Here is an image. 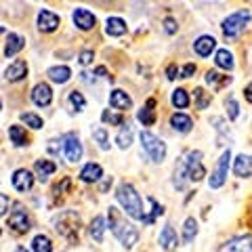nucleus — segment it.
<instances>
[{"mask_svg":"<svg viewBox=\"0 0 252 252\" xmlns=\"http://www.w3.org/2000/svg\"><path fill=\"white\" fill-rule=\"evenodd\" d=\"M206 177V168L202 164V152L189 149L177 160L175 170H172V187L177 191H185L189 183H198Z\"/></svg>","mask_w":252,"mask_h":252,"instance_id":"f257e3e1","label":"nucleus"},{"mask_svg":"<svg viewBox=\"0 0 252 252\" xmlns=\"http://www.w3.org/2000/svg\"><path fill=\"white\" fill-rule=\"evenodd\" d=\"M107 227H109V231L114 233V238L120 242L124 248H132L139 242L137 227L132 225L130 220H126L122 210H118L116 206H109V210H107Z\"/></svg>","mask_w":252,"mask_h":252,"instance_id":"f03ea898","label":"nucleus"},{"mask_svg":"<svg viewBox=\"0 0 252 252\" xmlns=\"http://www.w3.org/2000/svg\"><path fill=\"white\" fill-rule=\"evenodd\" d=\"M116 200H118V204H120L122 210L130 219L145 223L147 212L143 208V200H141V195L137 193V189L132 187L130 183H120V185H118V189H116Z\"/></svg>","mask_w":252,"mask_h":252,"instance_id":"7ed1b4c3","label":"nucleus"},{"mask_svg":"<svg viewBox=\"0 0 252 252\" xmlns=\"http://www.w3.org/2000/svg\"><path fill=\"white\" fill-rule=\"evenodd\" d=\"M55 229L59 235H63L67 242H78V231H80V215L76 210H63L59 217L53 220Z\"/></svg>","mask_w":252,"mask_h":252,"instance_id":"20e7f679","label":"nucleus"},{"mask_svg":"<svg viewBox=\"0 0 252 252\" xmlns=\"http://www.w3.org/2000/svg\"><path fill=\"white\" fill-rule=\"evenodd\" d=\"M139 141H141L143 152L147 154V158L154 164H162L164 160H166V152H168V149H166V143H164L160 137H156L154 132H149V130H141Z\"/></svg>","mask_w":252,"mask_h":252,"instance_id":"39448f33","label":"nucleus"},{"mask_svg":"<svg viewBox=\"0 0 252 252\" xmlns=\"http://www.w3.org/2000/svg\"><path fill=\"white\" fill-rule=\"evenodd\" d=\"M250 19H252L250 11L248 9H240V11H235L231 15H227V17L223 19V23H220V30H223V34L227 38H235L250 23Z\"/></svg>","mask_w":252,"mask_h":252,"instance_id":"423d86ee","label":"nucleus"},{"mask_svg":"<svg viewBox=\"0 0 252 252\" xmlns=\"http://www.w3.org/2000/svg\"><path fill=\"white\" fill-rule=\"evenodd\" d=\"M229 162H231V152H229V149H225V152L220 154V158L217 160L215 170H212L210 177H208V187L210 189H219V187L225 185L227 170H229Z\"/></svg>","mask_w":252,"mask_h":252,"instance_id":"0eeeda50","label":"nucleus"},{"mask_svg":"<svg viewBox=\"0 0 252 252\" xmlns=\"http://www.w3.org/2000/svg\"><path fill=\"white\" fill-rule=\"evenodd\" d=\"M61 141H63V156H65V160L72 162V164L80 162L84 149H82V143H80V139H78V135H74V132H67V135L63 137Z\"/></svg>","mask_w":252,"mask_h":252,"instance_id":"6e6552de","label":"nucleus"},{"mask_svg":"<svg viewBox=\"0 0 252 252\" xmlns=\"http://www.w3.org/2000/svg\"><path fill=\"white\" fill-rule=\"evenodd\" d=\"M6 225L11 227V231L13 233H28L30 231V217H28V212L23 206H15V210L9 215V219H6Z\"/></svg>","mask_w":252,"mask_h":252,"instance_id":"1a4fd4ad","label":"nucleus"},{"mask_svg":"<svg viewBox=\"0 0 252 252\" xmlns=\"http://www.w3.org/2000/svg\"><path fill=\"white\" fill-rule=\"evenodd\" d=\"M220 252H252V235H233L220 246Z\"/></svg>","mask_w":252,"mask_h":252,"instance_id":"9d476101","label":"nucleus"},{"mask_svg":"<svg viewBox=\"0 0 252 252\" xmlns=\"http://www.w3.org/2000/svg\"><path fill=\"white\" fill-rule=\"evenodd\" d=\"M72 21L80 32H91L97 26V17H94L89 9H82V6H78V9L72 11Z\"/></svg>","mask_w":252,"mask_h":252,"instance_id":"9b49d317","label":"nucleus"},{"mask_svg":"<svg viewBox=\"0 0 252 252\" xmlns=\"http://www.w3.org/2000/svg\"><path fill=\"white\" fill-rule=\"evenodd\" d=\"M32 97V103L38 105V107H49L53 103V89L46 82H38L34 89L30 93Z\"/></svg>","mask_w":252,"mask_h":252,"instance_id":"f8f14e48","label":"nucleus"},{"mask_svg":"<svg viewBox=\"0 0 252 252\" xmlns=\"http://www.w3.org/2000/svg\"><path fill=\"white\" fill-rule=\"evenodd\" d=\"M36 23H38V30L40 32H46V34H51V32H55L59 28V15H55L53 11L49 9H40L38 11V17H36Z\"/></svg>","mask_w":252,"mask_h":252,"instance_id":"ddd939ff","label":"nucleus"},{"mask_svg":"<svg viewBox=\"0 0 252 252\" xmlns=\"http://www.w3.org/2000/svg\"><path fill=\"white\" fill-rule=\"evenodd\" d=\"M11 183H13V187L17 189V191L26 193V191L32 189V185H34V175H32L28 168H17L13 172V177H11Z\"/></svg>","mask_w":252,"mask_h":252,"instance_id":"4468645a","label":"nucleus"},{"mask_svg":"<svg viewBox=\"0 0 252 252\" xmlns=\"http://www.w3.org/2000/svg\"><path fill=\"white\" fill-rule=\"evenodd\" d=\"M158 242H160V248H162V250H166V252H172V250L179 246V235H177L175 229H172V225H170V223H166V225L162 227Z\"/></svg>","mask_w":252,"mask_h":252,"instance_id":"2eb2a0df","label":"nucleus"},{"mask_svg":"<svg viewBox=\"0 0 252 252\" xmlns=\"http://www.w3.org/2000/svg\"><path fill=\"white\" fill-rule=\"evenodd\" d=\"M26 76H28V63L23 59L13 61L4 69V80H9V82H21V80H26Z\"/></svg>","mask_w":252,"mask_h":252,"instance_id":"dca6fc26","label":"nucleus"},{"mask_svg":"<svg viewBox=\"0 0 252 252\" xmlns=\"http://www.w3.org/2000/svg\"><path fill=\"white\" fill-rule=\"evenodd\" d=\"M109 107L118 109V112H126V109L132 107V99L122 89H114L109 93Z\"/></svg>","mask_w":252,"mask_h":252,"instance_id":"f3484780","label":"nucleus"},{"mask_svg":"<svg viewBox=\"0 0 252 252\" xmlns=\"http://www.w3.org/2000/svg\"><path fill=\"white\" fill-rule=\"evenodd\" d=\"M233 175L238 179H248L252 177V156L240 154L233 160Z\"/></svg>","mask_w":252,"mask_h":252,"instance_id":"a211bd4d","label":"nucleus"},{"mask_svg":"<svg viewBox=\"0 0 252 252\" xmlns=\"http://www.w3.org/2000/svg\"><path fill=\"white\" fill-rule=\"evenodd\" d=\"M215 49H217V40L208 34L200 36L198 40L193 42V51H195V55H200V57H210V53H215Z\"/></svg>","mask_w":252,"mask_h":252,"instance_id":"6ab92c4d","label":"nucleus"},{"mask_svg":"<svg viewBox=\"0 0 252 252\" xmlns=\"http://www.w3.org/2000/svg\"><path fill=\"white\" fill-rule=\"evenodd\" d=\"M170 126H172V130L181 132V135H187V132L193 128V120H191V118H189L187 114L177 112V114L170 116Z\"/></svg>","mask_w":252,"mask_h":252,"instance_id":"aec40b11","label":"nucleus"},{"mask_svg":"<svg viewBox=\"0 0 252 252\" xmlns=\"http://www.w3.org/2000/svg\"><path fill=\"white\" fill-rule=\"evenodd\" d=\"M78 177H80V181H84V183H97V181L103 177V168H101L97 162H89L82 166Z\"/></svg>","mask_w":252,"mask_h":252,"instance_id":"412c9836","label":"nucleus"},{"mask_svg":"<svg viewBox=\"0 0 252 252\" xmlns=\"http://www.w3.org/2000/svg\"><path fill=\"white\" fill-rule=\"evenodd\" d=\"M46 76H49V80L55 84H65V82H69V78H72V69L67 65H53L46 69Z\"/></svg>","mask_w":252,"mask_h":252,"instance_id":"4be33fe9","label":"nucleus"},{"mask_svg":"<svg viewBox=\"0 0 252 252\" xmlns=\"http://www.w3.org/2000/svg\"><path fill=\"white\" fill-rule=\"evenodd\" d=\"M156 99H147L145 101V105L137 112V120L143 124V126H152L156 124Z\"/></svg>","mask_w":252,"mask_h":252,"instance_id":"5701e85b","label":"nucleus"},{"mask_svg":"<svg viewBox=\"0 0 252 252\" xmlns=\"http://www.w3.org/2000/svg\"><path fill=\"white\" fill-rule=\"evenodd\" d=\"M55 170H57V164L53 160H46V158H40V160H36V164H34V172L40 181H46L51 175H55Z\"/></svg>","mask_w":252,"mask_h":252,"instance_id":"b1692460","label":"nucleus"},{"mask_svg":"<svg viewBox=\"0 0 252 252\" xmlns=\"http://www.w3.org/2000/svg\"><path fill=\"white\" fill-rule=\"evenodd\" d=\"M23 46H26V38L19 34H9L6 36V42H4V57H15Z\"/></svg>","mask_w":252,"mask_h":252,"instance_id":"393cba45","label":"nucleus"},{"mask_svg":"<svg viewBox=\"0 0 252 252\" xmlns=\"http://www.w3.org/2000/svg\"><path fill=\"white\" fill-rule=\"evenodd\" d=\"M105 229H107V219H103V217H94V219L91 220L89 233H91V238L97 242V244L103 242V238H105Z\"/></svg>","mask_w":252,"mask_h":252,"instance_id":"a878e982","label":"nucleus"},{"mask_svg":"<svg viewBox=\"0 0 252 252\" xmlns=\"http://www.w3.org/2000/svg\"><path fill=\"white\" fill-rule=\"evenodd\" d=\"M105 34L112 38H120L126 34V21L120 17H107L105 19Z\"/></svg>","mask_w":252,"mask_h":252,"instance_id":"bb28decb","label":"nucleus"},{"mask_svg":"<svg viewBox=\"0 0 252 252\" xmlns=\"http://www.w3.org/2000/svg\"><path fill=\"white\" fill-rule=\"evenodd\" d=\"M204 80H206V84L208 86H212L215 91H220V89H225L227 84H231V76H223V74H219V72H215V69H208L206 72V76H204Z\"/></svg>","mask_w":252,"mask_h":252,"instance_id":"cd10ccee","label":"nucleus"},{"mask_svg":"<svg viewBox=\"0 0 252 252\" xmlns=\"http://www.w3.org/2000/svg\"><path fill=\"white\" fill-rule=\"evenodd\" d=\"M215 65H217L219 69H225V72H231L233 65H235L233 53L227 51V49H219V51L215 53Z\"/></svg>","mask_w":252,"mask_h":252,"instance_id":"c85d7f7f","label":"nucleus"},{"mask_svg":"<svg viewBox=\"0 0 252 252\" xmlns=\"http://www.w3.org/2000/svg\"><path fill=\"white\" fill-rule=\"evenodd\" d=\"M32 252H53V242L49 235H44V233L34 235V240H32Z\"/></svg>","mask_w":252,"mask_h":252,"instance_id":"c756f323","label":"nucleus"},{"mask_svg":"<svg viewBox=\"0 0 252 252\" xmlns=\"http://www.w3.org/2000/svg\"><path fill=\"white\" fill-rule=\"evenodd\" d=\"M170 103L177 109H185V107H189V103H191V99H189V93L185 89H175L170 94Z\"/></svg>","mask_w":252,"mask_h":252,"instance_id":"7c9ffc66","label":"nucleus"},{"mask_svg":"<svg viewBox=\"0 0 252 252\" xmlns=\"http://www.w3.org/2000/svg\"><path fill=\"white\" fill-rule=\"evenodd\" d=\"M9 139H11V143H13L15 147L28 145V135H26V130H23L21 126H17V124L9 126Z\"/></svg>","mask_w":252,"mask_h":252,"instance_id":"2f4dec72","label":"nucleus"},{"mask_svg":"<svg viewBox=\"0 0 252 252\" xmlns=\"http://www.w3.org/2000/svg\"><path fill=\"white\" fill-rule=\"evenodd\" d=\"M116 143L120 149H128L132 145V128L128 124H122L120 126V132L116 135Z\"/></svg>","mask_w":252,"mask_h":252,"instance_id":"473e14b6","label":"nucleus"},{"mask_svg":"<svg viewBox=\"0 0 252 252\" xmlns=\"http://www.w3.org/2000/svg\"><path fill=\"white\" fill-rule=\"evenodd\" d=\"M195 235H198V220L193 217H189V219H185V225H183V242L191 244L195 240Z\"/></svg>","mask_w":252,"mask_h":252,"instance_id":"72a5a7b5","label":"nucleus"},{"mask_svg":"<svg viewBox=\"0 0 252 252\" xmlns=\"http://www.w3.org/2000/svg\"><path fill=\"white\" fill-rule=\"evenodd\" d=\"M67 103H69V107H72L74 112H82V109L86 107V99H84L82 93L72 91V93L67 94Z\"/></svg>","mask_w":252,"mask_h":252,"instance_id":"f704fd0d","label":"nucleus"},{"mask_svg":"<svg viewBox=\"0 0 252 252\" xmlns=\"http://www.w3.org/2000/svg\"><path fill=\"white\" fill-rule=\"evenodd\" d=\"M225 109H227V118H229L231 122H235L240 118V103L235 101L233 94H229V97L225 99Z\"/></svg>","mask_w":252,"mask_h":252,"instance_id":"c9c22d12","label":"nucleus"},{"mask_svg":"<svg viewBox=\"0 0 252 252\" xmlns=\"http://www.w3.org/2000/svg\"><path fill=\"white\" fill-rule=\"evenodd\" d=\"M93 139L97 141V145H99L101 152H107V149H109V135H107V130L103 128V126L97 128V130H93Z\"/></svg>","mask_w":252,"mask_h":252,"instance_id":"e433bc0d","label":"nucleus"},{"mask_svg":"<svg viewBox=\"0 0 252 252\" xmlns=\"http://www.w3.org/2000/svg\"><path fill=\"white\" fill-rule=\"evenodd\" d=\"M193 99H195V107L198 109H206L210 105V101H212L210 93H206L204 89H195L193 91Z\"/></svg>","mask_w":252,"mask_h":252,"instance_id":"4c0bfd02","label":"nucleus"},{"mask_svg":"<svg viewBox=\"0 0 252 252\" xmlns=\"http://www.w3.org/2000/svg\"><path fill=\"white\" fill-rule=\"evenodd\" d=\"M21 122H26V126H30V128H34V130H40L42 126H44L42 118L38 116V114H32V112L21 114Z\"/></svg>","mask_w":252,"mask_h":252,"instance_id":"58836bf2","label":"nucleus"},{"mask_svg":"<svg viewBox=\"0 0 252 252\" xmlns=\"http://www.w3.org/2000/svg\"><path fill=\"white\" fill-rule=\"evenodd\" d=\"M101 120H103L105 124H109V126H122L124 124L122 114H114V112H109V109H103V114H101Z\"/></svg>","mask_w":252,"mask_h":252,"instance_id":"ea45409f","label":"nucleus"},{"mask_svg":"<svg viewBox=\"0 0 252 252\" xmlns=\"http://www.w3.org/2000/svg\"><path fill=\"white\" fill-rule=\"evenodd\" d=\"M149 204H152V215H149L147 217V220H145V225H152L154 223V220L158 219V217H160V215H164V208L160 206V204H158L154 198H149Z\"/></svg>","mask_w":252,"mask_h":252,"instance_id":"a19ab883","label":"nucleus"},{"mask_svg":"<svg viewBox=\"0 0 252 252\" xmlns=\"http://www.w3.org/2000/svg\"><path fill=\"white\" fill-rule=\"evenodd\" d=\"M93 59H94V53L93 51H89V49H86V51H82L80 55H78V61H80V65H91V63H93Z\"/></svg>","mask_w":252,"mask_h":252,"instance_id":"79ce46f5","label":"nucleus"},{"mask_svg":"<svg viewBox=\"0 0 252 252\" xmlns=\"http://www.w3.org/2000/svg\"><path fill=\"white\" fill-rule=\"evenodd\" d=\"M59 152H63V141H59V139L49 141V154L51 156H59Z\"/></svg>","mask_w":252,"mask_h":252,"instance_id":"37998d69","label":"nucleus"},{"mask_svg":"<svg viewBox=\"0 0 252 252\" xmlns=\"http://www.w3.org/2000/svg\"><path fill=\"white\" fill-rule=\"evenodd\" d=\"M177 30H179L177 19H172V17H166V19H164V32H166V34H175Z\"/></svg>","mask_w":252,"mask_h":252,"instance_id":"c03bdc74","label":"nucleus"},{"mask_svg":"<svg viewBox=\"0 0 252 252\" xmlns=\"http://www.w3.org/2000/svg\"><path fill=\"white\" fill-rule=\"evenodd\" d=\"M195 74V63H185L181 69V78H191Z\"/></svg>","mask_w":252,"mask_h":252,"instance_id":"a18cd8bd","label":"nucleus"},{"mask_svg":"<svg viewBox=\"0 0 252 252\" xmlns=\"http://www.w3.org/2000/svg\"><path fill=\"white\" fill-rule=\"evenodd\" d=\"M179 74H181V72H179V67L175 65V63H172V65H168V67H166V78H168V80H175V78H177ZM179 78H181V76H179Z\"/></svg>","mask_w":252,"mask_h":252,"instance_id":"49530a36","label":"nucleus"},{"mask_svg":"<svg viewBox=\"0 0 252 252\" xmlns=\"http://www.w3.org/2000/svg\"><path fill=\"white\" fill-rule=\"evenodd\" d=\"M0 202H2V210H0V215H6V206H9V198H6V193H2L0 195Z\"/></svg>","mask_w":252,"mask_h":252,"instance_id":"de8ad7c7","label":"nucleus"},{"mask_svg":"<svg viewBox=\"0 0 252 252\" xmlns=\"http://www.w3.org/2000/svg\"><path fill=\"white\" fill-rule=\"evenodd\" d=\"M244 99H246L248 103H252V82L246 86V89H244Z\"/></svg>","mask_w":252,"mask_h":252,"instance_id":"09e8293b","label":"nucleus"},{"mask_svg":"<svg viewBox=\"0 0 252 252\" xmlns=\"http://www.w3.org/2000/svg\"><path fill=\"white\" fill-rule=\"evenodd\" d=\"M94 74L103 78V76H107V69H105V67H97V69H94Z\"/></svg>","mask_w":252,"mask_h":252,"instance_id":"8fccbe9b","label":"nucleus"},{"mask_svg":"<svg viewBox=\"0 0 252 252\" xmlns=\"http://www.w3.org/2000/svg\"><path fill=\"white\" fill-rule=\"evenodd\" d=\"M15 252H30V250H28V248H23V246H19V248L15 250Z\"/></svg>","mask_w":252,"mask_h":252,"instance_id":"3c124183","label":"nucleus"}]
</instances>
